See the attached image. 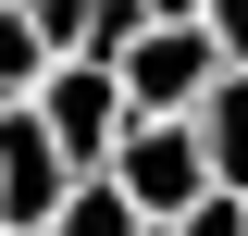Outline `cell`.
Masks as SVG:
<instances>
[{
  "mask_svg": "<svg viewBox=\"0 0 248 236\" xmlns=\"http://www.w3.org/2000/svg\"><path fill=\"white\" fill-rule=\"evenodd\" d=\"M37 124H50L62 137V162H75V174H99V162H112L124 149V75L112 62H50V75H37Z\"/></svg>",
  "mask_w": 248,
  "mask_h": 236,
  "instance_id": "7a4b0ae2",
  "label": "cell"
},
{
  "mask_svg": "<svg viewBox=\"0 0 248 236\" xmlns=\"http://www.w3.org/2000/svg\"><path fill=\"white\" fill-rule=\"evenodd\" d=\"M62 186H75V162L37 124V100H0V236H50Z\"/></svg>",
  "mask_w": 248,
  "mask_h": 236,
  "instance_id": "277c9868",
  "label": "cell"
},
{
  "mask_svg": "<svg viewBox=\"0 0 248 236\" xmlns=\"http://www.w3.org/2000/svg\"><path fill=\"white\" fill-rule=\"evenodd\" d=\"M50 236H149V211L124 199L112 174H75V186H62V211H50Z\"/></svg>",
  "mask_w": 248,
  "mask_h": 236,
  "instance_id": "8992f818",
  "label": "cell"
},
{
  "mask_svg": "<svg viewBox=\"0 0 248 236\" xmlns=\"http://www.w3.org/2000/svg\"><path fill=\"white\" fill-rule=\"evenodd\" d=\"M186 124H199V149H211V186H236V199H248V62H223L211 100H199Z\"/></svg>",
  "mask_w": 248,
  "mask_h": 236,
  "instance_id": "5b68a950",
  "label": "cell"
},
{
  "mask_svg": "<svg viewBox=\"0 0 248 236\" xmlns=\"http://www.w3.org/2000/svg\"><path fill=\"white\" fill-rule=\"evenodd\" d=\"M161 236H248V199H236V186H211V199H199V211H174Z\"/></svg>",
  "mask_w": 248,
  "mask_h": 236,
  "instance_id": "ba28073f",
  "label": "cell"
},
{
  "mask_svg": "<svg viewBox=\"0 0 248 236\" xmlns=\"http://www.w3.org/2000/svg\"><path fill=\"white\" fill-rule=\"evenodd\" d=\"M99 174L149 211V224H174V211L211 199V149H199V124H186V112H137V124H124V149L99 162Z\"/></svg>",
  "mask_w": 248,
  "mask_h": 236,
  "instance_id": "6da1fadb",
  "label": "cell"
},
{
  "mask_svg": "<svg viewBox=\"0 0 248 236\" xmlns=\"http://www.w3.org/2000/svg\"><path fill=\"white\" fill-rule=\"evenodd\" d=\"M37 75H50V37L25 25V0H0V100H37Z\"/></svg>",
  "mask_w": 248,
  "mask_h": 236,
  "instance_id": "52a82bcc",
  "label": "cell"
},
{
  "mask_svg": "<svg viewBox=\"0 0 248 236\" xmlns=\"http://www.w3.org/2000/svg\"><path fill=\"white\" fill-rule=\"evenodd\" d=\"M112 75H124V112H199L223 50H211V25H137Z\"/></svg>",
  "mask_w": 248,
  "mask_h": 236,
  "instance_id": "3957f363",
  "label": "cell"
},
{
  "mask_svg": "<svg viewBox=\"0 0 248 236\" xmlns=\"http://www.w3.org/2000/svg\"><path fill=\"white\" fill-rule=\"evenodd\" d=\"M137 13H149V25H199L211 0H137Z\"/></svg>",
  "mask_w": 248,
  "mask_h": 236,
  "instance_id": "30bf717a",
  "label": "cell"
},
{
  "mask_svg": "<svg viewBox=\"0 0 248 236\" xmlns=\"http://www.w3.org/2000/svg\"><path fill=\"white\" fill-rule=\"evenodd\" d=\"M199 25H211V50H223V62H248V0H211Z\"/></svg>",
  "mask_w": 248,
  "mask_h": 236,
  "instance_id": "9c48e42d",
  "label": "cell"
},
{
  "mask_svg": "<svg viewBox=\"0 0 248 236\" xmlns=\"http://www.w3.org/2000/svg\"><path fill=\"white\" fill-rule=\"evenodd\" d=\"M149 236H161V224H149Z\"/></svg>",
  "mask_w": 248,
  "mask_h": 236,
  "instance_id": "8fae6325",
  "label": "cell"
}]
</instances>
